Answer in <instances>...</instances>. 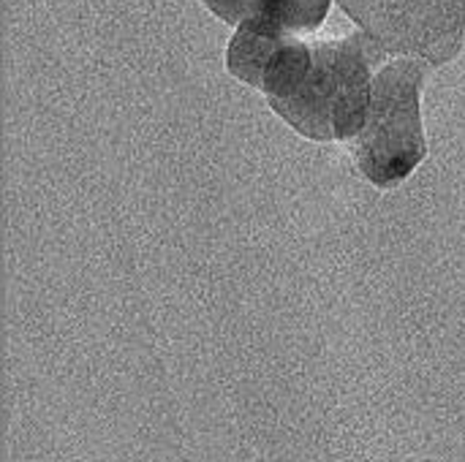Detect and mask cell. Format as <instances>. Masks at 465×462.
Returning a JSON list of instances; mask_svg holds the SVG:
<instances>
[{
  "mask_svg": "<svg viewBox=\"0 0 465 462\" xmlns=\"http://www.w3.org/2000/svg\"><path fill=\"white\" fill-rule=\"evenodd\" d=\"M204 8L234 25L278 33H313L330 14L332 0H202Z\"/></svg>",
  "mask_w": 465,
  "mask_h": 462,
  "instance_id": "obj_4",
  "label": "cell"
},
{
  "mask_svg": "<svg viewBox=\"0 0 465 462\" xmlns=\"http://www.w3.org/2000/svg\"><path fill=\"white\" fill-rule=\"evenodd\" d=\"M387 54L420 57L439 68L465 44V0H338Z\"/></svg>",
  "mask_w": 465,
  "mask_h": 462,
  "instance_id": "obj_3",
  "label": "cell"
},
{
  "mask_svg": "<svg viewBox=\"0 0 465 462\" xmlns=\"http://www.w3.org/2000/svg\"><path fill=\"white\" fill-rule=\"evenodd\" d=\"M430 65L420 57H398L381 65L371 84L365 123L351 155L376 188H398L428 155L422 128V87Z\"/></svg>",
  "mask_w": 465,
  "mask_h": 462,
  "instance_id": "obj_2",
  "label": "cell"
},
{
  "mask_svg": "<svg viewBox=\"0 0 465 462\" xmlns=\"http://www.w3.org/2000/svg\"><path fill=\"white\" fill-rule=\"evenodd\" d=\"M387 52L357 30L343 38H308L237 27L226 49L234 79L264 93L275 114L311 142H349L360 133L376 65Z\"/></svg>",
  "mask_w": 465,
  "mask_h": 462,
  "instance_id": "obj_1",
  "label": "cell"
}]
</instances>
